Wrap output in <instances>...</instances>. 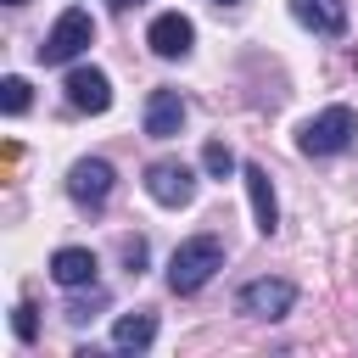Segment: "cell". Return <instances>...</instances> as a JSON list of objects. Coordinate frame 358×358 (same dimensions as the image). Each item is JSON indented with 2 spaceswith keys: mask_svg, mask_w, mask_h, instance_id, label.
Returning <instances> with one entry per match:
<instances>
[{
  "mask_svg": "<svg viewBox=\"0 0 358 358\" xmlns=\"http://www.w3.org/2000/svg\"><path fill=\"white\" fill-rule=\"evenodd\" d=\"M213 6H241V0H213Z\"/></svg>",
  "mask_w": 358,
  "mask_h": 358,
  "instance_id": "19",
  "label": "cell"
},
{
  "mask_svg": "<svg viewBox=\"0 0 358 358\" xmlns=\"http://www.w3.org/2000/svg\"><path fill=\"white\" fill-rule=\"evenodd\" d=\"M157 341V313H123L112 324V347L117 352H145Z\"/></svg>",
  "mask_w": 358,
  "mask_h": 358,
  "instance_id": "13",
  "label": "cell"
},
{
  "mask_svg": "<svg viewBox=\"0 0 358 358\" xmlns=\"http://www.w3.org/2000/svg\"><path fill=\"white\" fill-rule=\"evenodd\" d=\"M291 17H296L302 28L336 39V34L347 28V0H291Z\"/></svg>",
  "mask_w": 358,
  "mask_h": 358,
  "instance_id": "12",
  "label": "cell"
},
{
  "mask_svg": "<svg viewBox=\"0 0 358 358\" xmlns=\"http://www.w3.org/2000/svg\"><path fill=\"white\" fill-rule=\"evenodd\" d=\"M112 162H101V157H78L73 168H67V196L78 201V207H101L106 196H112Z\"/></svg>",
  "mask_w": 358,
  "mask_h": 358,
  "instance_id": "7",
  "label": "cell"
},
{
  "mask_svg": "<svg viewBox=\"0 0 358 358\" xmlns=\"http://www.w3.org/2000/svg\"><path fill=\"white\" fill-rule=\"evenodd\" d=\"M90 45H95V17L73 6V11H62V17L50 22V34H45V45H39V62H45V67H67V62H78Z\"/></svg>",
  "mask_w": 358,
  "mask_h": 358,
  "instance_id": "3",
  "label": "cell"
},
{
  "mask_svg": "<svg viewBox=\"0 0 358 358\" xmlns=\"http://www.w3.org/2000/svg\"><path fill=\"white\" fill-rule=\"evenodd\" d=\"M11 330H17V341H34V336H39V313H34V302H17V308H11Z\"/></svg>",
  "mask_w": 358,
  "mask_h": 358,
  "instance_id": "16",
  "label": "cell"
},
{
  "mask_svg": "<svg viewBox=\"0 0 358 358\" xmlns=\"http://www.w3.org/2000/svg\"><path fill=\"white\" fill-rule=\"evenodd\" d=\"M62 90H67V106L73 112H106L112 106V78L101 67H73Z\"/></svg>",
  "mask_w": 358,
  "mask_h": 358,
  "instance_id": "8",
  "label": "cell"
},
{
  "mask_svg": "<svg viewBox=\"0 0 358 358\" xmlns=\"http://www.w3.org/2000/svg\"><path fill=\"white\" fill-rule=\"evenodd\" d=\"M129 6H140V0H117V11H129Z\"/></svg>",
  "mask_w": 358,
  "mask_h": 358,
  "instance_id": "18",
  "label": "cell"
},
{
  "mask_svg": "<svg viewBox=\"0 0 358 358\" xmlns=\"http://www.w3.org/2000/svg\"><path fill=\"white\" fill-rule=\"evenodd\" d=\"M201 168H207V173H218V179H229V173H235V151H229L224 140H207V151H201Z\"/></svg>",
  "mask_w": 358,
  "mask_h": 358,
  "instance_id": "15",
  "label": "cell"
},
{
  "mask_svg": "<svg viewBox=\"0 0 358 358\" xmlns=\"http://www.w3.org/2000/svg\"><path fill=\"white\" fill-rule=\"evenodd\" d=\"M145 190H151L157 207H185V201L196 196V168L179 162V157H157V162L145 168Z\"/></svg>",
  "mask_w": 358,
  "mask_h": 358,
  "instance_id": "4",
  "label": "cell"
},
{
  "mask_svg": "<svg viewBox=\"0 0 358 358\" xmlns=\"http://www.w3.org/2000/svg\"><path fill=\"white\" fill-rule=\"evenodd\" d=\"M95 252L90 246H62L56 257H50V280L56 285H67V291H84V285H95Z\"/></svg>",
  "mask_w": 358,
  "mask_h": 358,
  "instance_id": "11",
  "label": "cell"
},
{
  "mask_svg": "<svg viewBox=\"0 0 358 358\" xmlns=\"http://www.w3.org/2000/svg\"><path fill=\"white\" fill-rule=\"evenodd\" d=\"M235 302H241V313H246V319H285V313L296 308V285H291V280H268V274H263V280H246Z\"/></svg>",
  "mask_w": 358,
  "mask_h": 358,
  "instance_id": "5",
  "label": "cell"
},
{
  "mask_svg": "<svg viewBox=\"0 0 358 358\" xmlns=\"http://www.w3.org/2000/svg\"><path fill=\"white\" fill-rule=\"evenodd\" d=\"M0 106H6V117H22L28 112V78H0Z\"/></svg>",
  "mask_w": 358,
  "mask_h": 358,
  "instance_id": "14",
  "label": "cell"
},
{
  "mask_svg": "<svg viewBox=\"0 0 358 358\" xmlns=\"http://www.w3.org/2000/svg\"><path fill=\"white\" fill-rule=\"evenodd\" d=\"M123 263L140 274V263H145V241H140V235H134V241H123Z\"/></svg>",
  "mask_w": 358,
  "mask_h": 358,
  "instance_id": "17",
  "label": "cell"
},
{
  "mask_svg": "<svg viewBox=\"0 0 358 358\" xmlns=\"http://www.w3.org/2000/svg\"><path fill=\"white\" fill-rule=\"evenodd\" d=\"M352 134H358V112L352 106H324L296 129V151L302 157H336V151L352 145Z\"/></svg>",
  "mask_w": 358,
  "mask_h": 358,
  "instance_id": "2",
  "label": "cell"
},
{
  "mask_svg": "<svg viewBox=\"0 0 358 358\" xmlns=\"http://www.w3.org/2000/svg\"><path fill=\"white\" fill-rule=\"evenodd\" d=\"M145 45H151L162 62H179V56H190V45H196V22H190L185 11H162V17H151Z\"/></svg>",
  "mask_w": 358,
  "mask_h": 358,
  "instance_id": "6",
  "label": "cell"
},
{
  "mask_svg": "<svg viewBox=\"0 0 358 358\" xmlns=\"http://www.w3.org/2000/svg\"><path fill=\"white\" fill-rule=\"evenodd\" d=\"M185 117H190V106L179 90H151V101H145V134L151 140H173L185 129Z\"/></svg>",
  "mask_w": 358,
  "mask_h": 358,
  "instance_id": "9",
  "label": "cell"
},
{
  "mask_svg": "<svg viewBox=\"0 0 358 358\" xmlns=\"http://www.w3.org/2000/svg\"><path fill=\"white\" fill-rule=\"evenodd\" d=\"M218 268H224V241H218V235H190V241H179L173 257H168V285H173L179 296H196Z\"/></svg>",
  "mask_w": 358,
  "mask_h": 358,
  "instance_id": "1",
  "label": "cell"
},
{
  "mask_svg": "<svg viewBox=\"0 0 358 358\" xmlns=\"http://www.w3.org/2000/svg\"><path fill=\"white\" fill-rule=\"evenodd\" d=\"M241 179H246V196H252V218H257V235H274V229H280V201H274L268 168L246 162V168H241Z\"/></svg>",
  "mask_w": 358,
  "mask_h": 358,
  "instance_id": "10",
  "label": "cell"
},
{
  "mask_svg": "<svg viewBox=\"0 0 358 358\" xmlns=\"http://www.w3.org/2000/svg\"><path fill=\"white\" fill-rule=\"evenodd\" d=\"M6 6H28V0H6Z\"/></svg>",
  "mask_w": 358,
  "mask_h": 358,
  "instance_id": "20",
  "label": "cell"
}]
</instances>
